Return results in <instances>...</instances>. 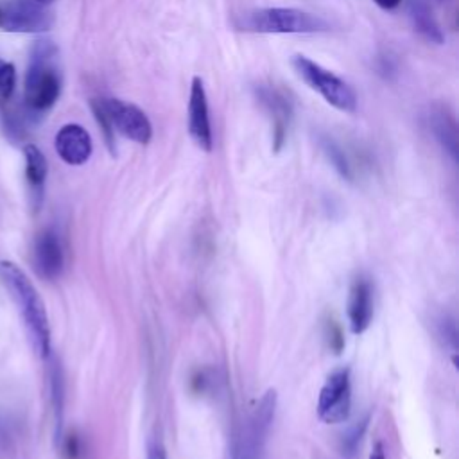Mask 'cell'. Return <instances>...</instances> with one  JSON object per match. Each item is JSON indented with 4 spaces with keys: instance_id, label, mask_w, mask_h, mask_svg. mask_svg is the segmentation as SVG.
Instances as JSON below:
<instances>
[{
    "instance_id": "7",
    "label": "cell",
    "mask_w": 459,
    "mask_h": 459,
    "mask_svg": "<svg viewBox=\"0 0 459 459\" xmlns=\"http://www.w3.org/2000/svg\"><path fill=\"white\" fill-rule=\"evenodd\" d=\"M99 100L115 131H118L122 136L140 145H145L151 142L152 124L138 106L117 97H108Z\"/></svg>"
},
{
    "instance_id": "16",
    "label": "cell",
    "mask_w": 459,
    "mask_h": 459,
    "mask_svg": "<svg viewBox=\"0 0 459 459\" xmlns=\"http://www.w3.org/2000/svg\"><path fill=\"white\" fill-rule=\"evenodd\" d=\"M23 156H25V176H27V181H29L34 195H38V199H39L43 185H45V179H47V170H48L47 158L32 143H27L23 147Z\"/></svg>"
},
{
    "instance_id": "27",
    "label": "cell",
    "mask_w": 459,
    "mask_h": 459,
    "mask_svg": "<svg viewBox=\"0 0 459 459\" xmlns=\"http://www.w3.org/2000/svg\"><path fill=\"white\" fill-rule=\"evenodd\" d=\"M441 2H443V0H441Z\"/></svg>"
},
{
    "instance_id": "23",
    "label": "cell",
    "mask_w": 459,
    "mask_h": 459,
    "mask_svg": "<svg viewBox=\"0 0 459 459\" xmlns=\"http://www.w3.org/2000/svg\"><path fill=\"white\" fill-rule=\"evenodd\" d=\"M145 459H167V454H165V448L160 441H151L147 445V455Z\"/></svg>"
},
{
    "instance_id": "20",
    "label": "cell",
    "mask_w": 459,
    "mask_h": 459,
    "mask_svg": "<svg viewBox=\"0 0 459 459\" xmlns=\"http://www.w3.org/2000/svg\"><path fill=\"white\" fill-rule=\"evenodd\" d=\"M50 384H52V400H54V409H56V418H57V427H61V412H63V373L57 364H54L52 373H50Z\"/></svg>"
},
{
    "instance_id": "19",
    "label": "cell",
    "mask_w": 459,
    "mask_h": 459,
    "mask_svg": "<svg viewBox=\"0 0 459 459\" xmlns=\"http://www.w3.org/2000/svg\"><path fill=\"white\" fill-rule=\"evenodd\" d=\"M90 108H91V113L99 124V127L102 129V134H104V140H106V145L109 149L111 154H115V129L111 126V122L108 120L102 106H100V100L99 99H91L90 100Z\"/></svg>"
},
{
    "instance_id": "13",
    "label": "cell",
    "mask_w": 459,
    "mask_h": 459,
    "mask_svg": "<svg viewBox=\"0 0 459 459\" xmlns=\"http://www.w3.org/2000/svg\"><path fill=\"white\" fill-rule=\"evenodd\" d=\"M373 319V287L369 278L359 274L353 278L348 294V323L350 330L355 335H360L368 330Z\"/></svg>"
},
{
    "instance_id": "18",
    "label": "cell",
    "mask_w": 459,
    "mask_h": 459,
    "mask_svg": "<svg viewBox=\"0 0 459 459\" xmlns=\"http://www.w3.org/2000/svg\"><path fill=\"white\" fill-rule=\"evenodd\" d=\"M319 143H321V149H323V152L326 154L328 161H330V163L333 165V169L339 172V176L344 178V179H348V181H351V179H353V170H351V165H350V161H348L344 151H342L332 138H328V136H323V138L319 140Z\"/></svg>"
},
{
    "instance_id": "2",
    "label": "cell",
    "mask_w": 459,
    "mask_h": 459,
    "mask_svg": "<svg viewBox=\"0 0 459 459\" xmlns=\"http://www.w3.org/2000/svg\"><path fill=\"white\" fill-rule=\"evenodd\" d=\"M235 27L260 34H312L328 30V22L296 7H260L235 18Z\"/></svg>"
},
{
    "instance_id": "15",
    "label": "cell",
    "mask_w": 459,
    "mask_h": 459,
    "mask_svg": "<svg viewBox=\"0 0 459 459\" xmlns=\"http://www.w3.org/2000/svg\"><path fill=\"white\" fill-rule=\"evenodd\" d=\"M407 16L420 38L434 45H443L445 34L427 0H407Z\"/></svg>"
},
{
    "instance_id": "3",
    "label": "cell",
    "mask_w": 459,
    "mask_h": 459,
    "mask_svg": "<svg viewBox=\"0 0 459 459\" xmlns=\"http://www.w3.org/2000/svg\"><path fill=\"white\" fill-rule=\"evenodd\" d=\"M56 47L48 39L34 43L25 74V104L36 111L50 109L61 91V77L56 66Z\"/></svg>"
},
{
    "instance_id": "11",
    "label": "cell",
    "mask_w": 459,
    "mask_h": 459,
    "mask_svg": "<svg viewBox=\"0 0 459 459\" xmlns=\"http://www.w3.org/2000/svg\"><path fill=\"white\" fill-rule=\"evenodd\" d=\"M32 264L36 273L45 280H54L63 273L65 251L61 238L54 230L47 228L34 238Z\"/></svg>"
},
{
    "instance_id": "21",
    "label": "cell",
    "mask_w": 459,
    "mask_h": 459,
    "mask_svg": "<svg viewBox=\"0 0 459 459\" xmlns=\"http://www.w3.org/2000/svg\"><path fill=\"white\" fill-rule=\"evenodd\" d=\"M16 86V70L11 63L0 59V100H9Z\"/></svg>"
},
{
    "instance_id": "12",
    "label": "cell",
    "mask_w": 459,
    "mask_h": 459,
    "mask_svg": "<svg viewBox=\"0 0 459 459\" xmlns=\"http://www.w3.org/2000/svg\"><path fill=\"white\" fill-rule=\"evenodd\" d=\"M54 147L59 158L68 165H82L93 152L91 136L79 124H65L56 133Z\"/></svg>"
},
{
    "instance_id": "25",
    "label": "cell",
    "mask_w": 459,
    "mask_h": 459,
    "mask_svg": "<svg viewBox=\"0 0 459 459\" xmlns=\"http://www.w3.org/2000/svg\"><path fill=\"white\" fill-rule=\"evenodd\" d=\"M369 459H385V452H384V445L380 441H377L373 445V450L369 454Z\"/></svg>"
},
{
    "instance_id": "22",
    "label": "cell",
    "mask_w": 459,
    "mask_h": 459,
    "mask_svg": "<svg viewBox=\"0 0 459 459\" xmlns=\"http://www.w3.org/2000/svg\"><path fill=\"white\" fill-rule=\"evenodd\" d=\"M436 325H437V335L445 341V344H450L452 350H455V341H457L455 323L446 316H439L436 319Z\"/></svg>"
},
{
    "instance_id": "1",
    "label": "cell",
    "mask_w": 459,
    "mask_h": 459,
    "mask_svg": "<svg viewBox=\"0 0 459 459\" xmlns=\"http://www.w3.org/2000/svg\"><path fill=\"white\" fill-rule=\"evenodd\" d=\"M0 278L5 289L11 292L20 316L23 319L25 330L29 333L30 344L39 357H48L50 353V325L45 303L29 280V276L9 260L0 262Z\"/></svg>"
},
{
    "instance_id": "5",
    "label": "cell",
    "mask_w": 459,
    "mask_h": 459,
    "mask_svg": "<svg viewBox=\"0 0 459 459\" xmlns=\"http://www.w3.org/2000/svg\"><path fill=\"white\" fill-rule=\"evenodd\" d=\"M290 65L296 75L310 90L317 91L332 108L342 113H353L357 109V93L342 77L303 54L292 56Z\"/></svg>"
},
{
    "instance_id": "24",
    "label": "cell",
    "mask_w": 459,
    "mask_h": 459,
    "mask_svg": "<svg viewBox=\"0 0 459 459\" xmlns=\"http://www.w3.org/2000/svg\"><path fill=\"white\" fill-rule=\"evenodd\" d=\"M378 7H382V9H385V11H391V9H396L400 4H402V0H373Z\"/></svg>"
},
{
    "instance_id": "8",
    "label": "cell",
    "mask_w": 459,
    "mask_h": 459,
    "mask_svg": "<svg viewBox=\"0 0 459 459\" xmlns=\"http://www.w3.org/2000/svg\"><path fill=\"white\" fill-rule=\"evenodd\" d=\"M54 23L50 11L36 0H13L0 5V29L9 32H43Z\"/></svg>"
},
{
    "instance_id": "10",
    "label": "cell",
    "mask_w": 459,
    "mask_h": 459,
    "mask_svg": "<svg viewBox=\"0 0 459 459\" xmlns=\"http://www.w3.org/2000/svg\"><path fill=\"white\" fill-rule=\"evenodd\" d=\"M258 102L265 108L273 120V151L280 152L287 142L289 127L292 120V102L276 86H258L255 90Z\"/></svg>"
},
{
    "instance_id": "26",
    "label": "cell",
    "mask_w": 459,
    "mask_h": 459,
    "mask_svg": "<svg viewBox=\"0 0 459 459\" xmlns=\"http://www.w3.org/2000/svg\"><path fill=\"white\" fill-rule=\"evenodd\" d=\"M36 2H38V4H50L52 0H36Z\"/></svg>"
},
{
    "instance_id": "4",
    "label": "cell",
    "mask_w": 459,
    "mask_h": 459,
    "mask_svg": "<svg viewBox=\"0 0 459 459\" xmlns=\"http://www.w3.org/2000/svg\"><path fill=\"white\" fill-rule=\"evenodd\" d=\"M276 403V391L267 389L237 429L231 439L228 459H262L265 441L274 421Z\"/></svg>"
},
{
    "instance_id": "14",
    "label": "cell",
    "mask_w": 459,
    "mask_h": 459,
    "mask_svg": "<svg viewBox=\"0 0 459 459\" xmlns=\"http://www.w3.org/2000/svg\"><path fill=\"white\" fill-rule=\"evenodd\" d=\"M425 122L439 147L457 161V124L450 108L441 102L430 104L425 113Z\"/></svg>"
},
{
    "instance_id": "6",
    "label": "cell",
    "mask_w": 459,
    "mask_h": 459,
    "mask_svg": "<svg viewBox=\"0 0 459 459\" xmlns=\"http://www.w3.org/2000/svg\"><path fill=\"white\" fill-rule=\"evenodd\" d=\"M351 409L350 368H339L328 375L317 396V418L323 423H342Z\"/></svg>"
},
{
    "instance_id": "17",
    "label": "cell",
    "mask_w": 459,
    "mask_h": 459,
    "mask_svg": "<svg viewBox=\"0 0 459 459\" xmlns=\"http://www.w3.org/2000/svg\"><path fill=\"white\" fill-rule=\"evenodd\" d=\"M368 423H369V414H366L364 418L357 420L353 425H350L342 434H341V439H339V452L344 459H351L357 450H359V445L362 441V436L368 429Z\"/></svg>"
},
{
    "instance_id": "9",
    "label": "cell",
    "mask_w": 459,
    "mask_h": 459,
    "mask_svg": "<svg viewBox=\"0 0 459 459\" xmlns=\"http://www.w3.org/2000/svg\"><path fill=\"white\" fill-rule=\"evenodd\" d=\"M188 134L201 151L210 152L213 149V133H212V122H210L208 97H206L204 82L201 77H194L192 84H190Z\"/></svg>"
}]
</instances>
